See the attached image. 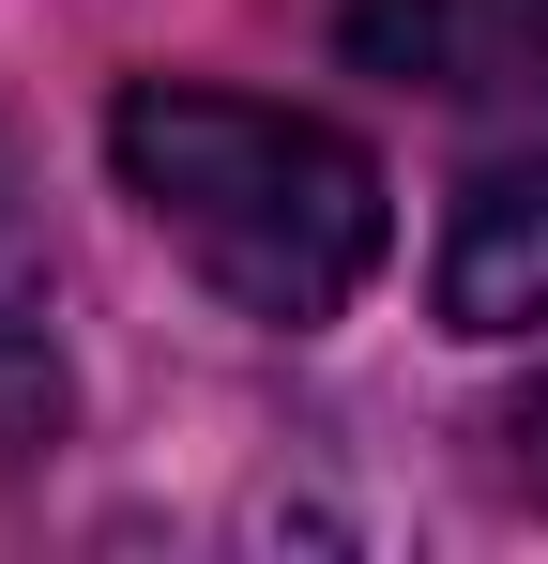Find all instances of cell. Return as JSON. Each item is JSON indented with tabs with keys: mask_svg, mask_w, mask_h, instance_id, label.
Wrapping results in <instances>:
<instances>
[{
	"mask_svg": "<svg viewBox=\"0 0 548 564\" xmlns=\"http://www.w3.org/2000/svg\"><path fill=\"white\" fill-rule=\"evenodd\" d=\"M107 153H122V198L244 321H289L305 336V321H336L381 275V169H365L336 122H305V107L138 77V93L107 107Z\"/></svg>",
	"mask_w": 548,
	"mask_h": 564,
	"instance_id": "1",
	"label": "cell"
},
{
	"mask_svg": "<svg viewBox=\"0 0 548 564\" xmlns=\"http://www.w3.org/2000/svg\"><path fill=\"white\" fill-rule=\"evenodd\" d=\"M351 46L427 93L548 107V0H351Z\"/></svg>",
	"mask_w": 548,
	"mask_h": 564,
	"instance_id": "2",
	"label": "cell"
},
{
	"mask_svg": "<svg viewBox=\"0 0 548 564\" xmlns=\"http://www.w3.org/2000/svg\"><path fill=\"white\" fill-rule=\"evenodd\" d=\"M442 321H457V336H534V321H548V153H503V169L457 184Z\"/></svg>",
	"mask_w": 548,
	"mask_h": 564,
	"instance_id": "3",
	"label": "cell"
},
{
	"mask_svg": "<svg viewBox=\"0 0 548 564\" xmlns=\"http://www.w3.org/2000/svg\"><path fill=\"white\" fill-rule=\"evenodd\" d=\"M62 427V336H46V245L15 214V169H0V458Z\"/></svg>",
	"mask_w": 548,
	"mask_h": 564,
	"instance_id": "4",
	"label": "cell"
}]
</instances>
